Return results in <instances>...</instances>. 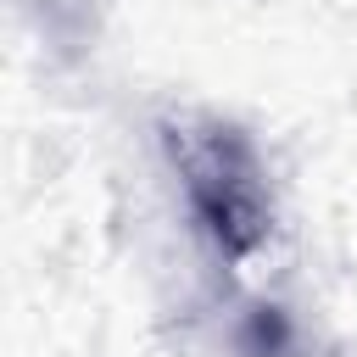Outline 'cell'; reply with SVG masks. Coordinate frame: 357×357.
Returning <instances> with one entry per match:
<instances>
[{"mask_svg": "<svg viewBox=\"0 0 357 357\" xmlns=\"http://www.w3.org/2000/svg\"><path fill=\"white\" fill-rule=\"evenodd\" d=\"M229 151H234V139H206V151L190 156V195H195L206 229H212L229 251H245V245L262 234V223H257V218H262V195H257L251 167L234 173Z\"/></svg>", "mask_w": 357, "mask_h": 357, "instance_id": "6da1fadb", "label": "cell"}]
</instances>
